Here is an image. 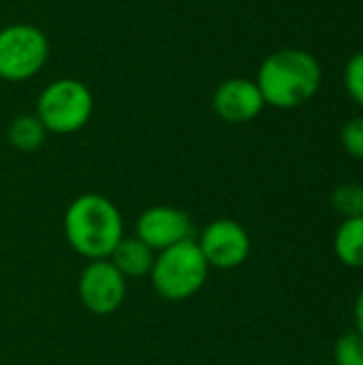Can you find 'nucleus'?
<instances>
[{
  "label": "nucleus",
  "instance_id": "nucleus-1",
  "mask_svg": "<svg viewBox=\"0 0 363 365\" xmlns=\"http://www.w3.org/2000/svg\"><path fill=\"white\" fill-rule=\"evenodd\" d=\"M64 235L71 248L90 259H109L124 237V222L118 207L103 195H79L64 214Z\"/></svg>",
  "mask_w": 363,
  "mask_h": 365
},
{
  "label": "nucleus",
  "instance_id": "nucleus-2",
  "mask_svg": "<svg viewBox=\"0 0 363 365\" xmlns=\"http://www.w3.org/2000/svg\"><path fill=\"white\" fill-rule=\"evenodd\" d=\"M257 86L267 105L293 109L317 94L321 86V66L308 51L280 49L261 64Z\"/></svg>",
  "mask_w": 363,
  "mask_h": 365
},
{
  "label": "nucleus",
  "instance_id": "nucleus-3",
  "mask_svg": "<svg viewBox=\"0 0 363 365\" xmlns=\"http://www.w3.org/2000/svg\"><path fill=\"white\" fill-rule=\"evenodd\" d=\"M208 272L210 265L197 242L186 240L156 255L150 278L163 299L186 302L203 289Z\"/></svg>",
  "mask_w": 363,
  "mask_h": 365
},
{
  "label": "nucleus",
  "instance_id": "nucleus-4",
  "mask_svg": "<svg viewBox=\"0 0 363 365\" xmlns=\"http://www.w3.org/2000/svg\"><path fill=\"white\" fill-rule=\"evenodd\" d=\"M92 109V92L81 81L58 79L41 92L36 118L47 133L71 135L88 124Z\"/></svg>",
  "mask_w": 363,
  "mask_h": 365
},
{
  "label": "nucleus",
  "instance_id": "nucleus-5",
  "mask_svg": "<svg viewBox=\"0 0 363 365\" xmlns=\"http://www.w3.org/2000/svg\"><path fill=\"white\" fill-rule=\"evenodd\" d=\"M49 56L47 36L30 24H13L0 30V77L24 81L36 75Z\"/></svg>",
  "mask_w": 363,
  "mask_h": 365
},
{
  "label": "nucleus",
  "instance_id": "nucleus-6",
  "mask_svg": "<svg viewBox=\"0 0 363 365\" xmlns=\"http://www.w3.org/2000/svg\"><path fill=\"white\" fill-rule=\"evenodd\" d=\"M77 293L83 308H88L92 314L105 317L122 306L126 297V278L109 259L90 261L81 269Z\"/></svg>",
  "mask_w": 363,
  "mask_h": 365
},
{
  "label": "nucleus",
  "instance_id": "nucleus-7",
  "mask_svg": "<svg viewBox=\"0 0 363 365\" xmlns=\"http://www.w3.org/2000/svg\"><path fill=\"white\" fill-rule=\"evenodd\" d=\"M199 250L203 252L210 267L216 269H235L250 255V237L248 231L229 218H218L210 222L199 242Z\"/></svg>",
  "mask_w": 363,
  "mask_h": 365
},
{
  "label": "nucleus",
  "instance_id": "nucleus-8",
  "mask_svg": "<svg viewBox=\"0 0 363 365\" xmlns=\"http://www.w3.org/2000/svg\"><path fill=\"white\" fill-rule=\"evenodd\" d=\"M137 235L148 248L156 255L190 240L193 235V220L186 212L171 207V205H154L148 207L137 220Z\"/></svg>",
  "mask_w": 363,
  "mask_h": 365
},
{
  "label": "nucleus",
  "instance_id": "nucleus-9",
  "mask_svg": "<svg viewBox=\"0 0 363 365\" xmlns=\"http://www.w3.org/2000/svg\"><path fill=\"white\" fill-rule=\"evenodd\" d=\"M212 105H214V111L225 122L242 124V122H250L252 118H257L265 101L257 81L235 77L218 86V90L214 92Z\"/></svg>",
  "mask_w": 363,
  "mask_h": 365
},
{
  "label": "nucleus",
  "instance_id": "nucleus-10",
  "mask_svg": "<svg viewBox=\"0 0 363 365\" xmlns=\"http://www.w3.org/2000/svg\"><path fill=\"white\" fill-rule=\"evenodd\" d=\"M156 252L148 248L139 237H122L109 255V261L124 278H141L152 272Z\"/></svg>",
  "mask_w": 363,
  "mask_h": 365
},
{
  "label": "nucleus",
  "instance_id": "nucleus-11",
  "mask_svg": "<svg viewBox=\"0 0 363 365\" xmlns=\"http://www.w3.org/2000/svg\"><path fill=\"white\" fill-rule=\"evenodd\" d=\"M336 257L353 269L363 267V216L344 218L334 237Z\"/></svg>",
  "mask_w": 363,
  "mask_h": 365
},
{
  "label": "nucleus",
  "instance_id": "nucleus-12",
  "mask_svg": "<svg viewBox=\"0 0 363 365\" xmlns=\"http://www.w3.org/2000/svg\"><path fill=\"white\" fill-rule=\"evenodd\" d=\"M47 130L36 115H17L9 126V141L19 152H34L45 143Z\"/></svg>",
  "mask_w": 363,
  "mask_h": 365
},
{
  "label": "nucleus",
  "instance_id": "nucleus-13",
  "mask_svg": "<svg viewBox=\"0 0 363 365\" xmlns=\"http://www.w3.org/2000/svg\"><path fill=\"white\" fill-rule=\"evenodd\" d=\"M332 205L344 218L363 216V186L362 184H342L332 192Z\"/></svg>",
  "mask_w": 363,
  "mask_h": 365
},
{
  "label": "nucleus",
  "instance_id": "nucleus-14",
  "mask_svg": "<svg viewBox=\"0 0 363 365\" xmlns=\"http://www.w3.org/2000/svg\"><path fill=\"white\" fill-rule=\"evenodd\" d=\"M336 365H363V336L359 331H349L338 338L334 346Z\"/></svg>",
  "mask_w": 363,
  "mask_h": 365
},
{
  "label": "nucleus",
  "instance_id": "nucleus-15",
  "mask_svg": "<svg viewBox=\"0 0 363 365\" xmlns=\"http://www.w3.org/2000/svg\"><path fill=\"white\" fill-rule=\"evenodd\" d=\"M344 86L351 98L363 107V51L355 53L344 68Z\"/></svg>",
  "mask_w": 363,
  "mask_h": 365
},
{
  "label": "nucleus",
  "instance_id": "nucleus-16",
  "mask_svg": "<svg viewBox=\"0 0 363 365\" xmlns=\"http://www.w3.org/2000/svg\"><path fill=\"white\" fill-rule=\"evenodd\" d=\"M342 145L353 158L363 160V118H353L344 124Z\"/></svg>",
  "mask_w": 363,
  "mask_h": 365
},
{
  "label": "nucleus",
  "instance_id": "nucleus-17",
  "mask_svg": "<svg viewBox=\"0 0 363 365\" xmlns=\"http://www.w3.org/2000/svg\"><path fill=\"white\" fill-rule=\"evenodd\" d=\"M353 319H355V331H359L363 336V289L359 291L357 299H355V308H353Z\"/></svg>",
  "mask_w": 363,
  "mask_h": 365
}]
</instances>
